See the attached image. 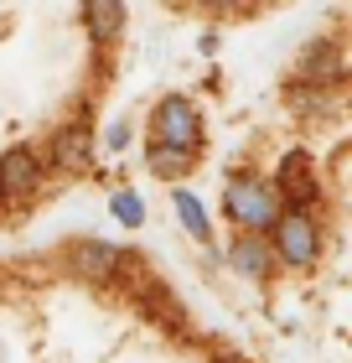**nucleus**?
Returning <instances> with one entry per match:
<instances>
[{"label": "nucleus", "instance_id": "nucleus-1", "mask_svg": "<svg viewBox=\"0 0 352 363\" xmlns=\"http://www.w3.org/2000/svg\"><path fill=\"white\" fill-rule=\"evenodd\" d=\"M223 213H228V223L239 228V234H270L275 218H280V197L270 187V177H259V172H228L223 177Z\"/></svg>", "mask_w": 352, "mask_h": 363}, {"label": "nucleus", "instance_id": "nucleus-2", "mask_svg": "<svg viewBox=\"0 0 352 363\" xmlns=\"http://www.w3.org/2000/svg\"><path fill=\"white\" fill-rule=\"evenodd\" d=\"M264 239H270L275 270H316L322 259V218L306 208H285Z\"/></svg>", "mask_w": 352, "mask_h": 363}, {"label": "nucleus", "instance_id": "nucleus-3", "mask_svg": "<svg viewBox=\"0 0 352 363\" xmlns=\"http://www.w3.org/2000/svg\"><path fill=\"white\" fill-rule=\"evenodd\" d=\"M150 145H171V151H203V109L187 94H166L150 109Z\"/></svg>", "mask_w": 352, "mask_h": 363}, {"label": "nucleus", "instance_id": "nucleus-4", "mask_svg": "<svg viewBox=\"0 0 352 363\" xmlns=\"http://www.w3.org/2000/svg\"><path fill=\"white\" fill-rule=\"evenodd\" d=\"M270 187L280 197V208H306L316 213V203H322V177H316V156L306 151V145H295V151L280 156V167L270 177Z\"/></svg>", "mask_w": 352, "mask_h": 363}, {"label": "nucleus", "instance_id": "nucleus-5", "mask_svg": "<svg viewBox=\"0 0 352 363\" xmlns=\"http://www.w3.org/2000/svg\"><path fill=\"white\" fill-rule=\"evenodd\" d=\"M130 250H120V244L109 239H73L68 250H62V265H68L73 275L93 280V286H109V280H120Z\"/></svg>", "mask_w": 352, "mask_h": 363}, {"label": "nucleus", "instance_id": "nucleus-6", "mask_svg": "<svg viewBox=\"0 0 352 363\" xmlns=\"http://www.w3.org/2000/svg\"><path fill=\"white\" fill-rule=\"evenodd\" d=\"M42 182H47V167H42L37 145H11V151H0V197H6V203L31 197Z\"/></svg>", "mask_w": 352, "mask_h": 363}, {"label": "nucleus", "instance_id": "nucleus-7", "mask_svg": "<svg viewBox=\"0 0 352 363\" xmlns=\"http://www.w3.org/2000/svg\"><path fill=\"white\" fill-rule=\"evenodd\" d=\"M47 161H52V172H89V161H93V125L78 120V125L52 130ZM47 161H42V167H47Z\"/></svg>", "mask_w": 352, "mask_h": 363}, {"label": "nucleus", "instance_id": "nucleus-8", "mask_svg": "<svg viewBox=\"0 0 352 363\" xmlns=\"http://www.w3.org/2000/svg\"><path fill=\"white\" fill-rule=\"evenodd\" d=\"M228 270H239L244 280H254V286H264V280L275 275V255H270V239H259V234H233V239H228Z\"/></svg>", "mask_w": 352, "mask_h": 363}, {"label": "nucleus", "instance_id": "nucleus-9", "mask_svg": "<svg viewBox=\"0 0 352 363\" xmlns=\"http://www.w3.org/2000/svg\"><path fill=\"white\" fill-rule=\"evenodd\" d=\"M125 21H130V11L114 6V0H93V6H83V31H89L93 47H114L125 37Z\"/></svg>", "mask_w": 352, "mask_h": 363}, {"label": "nucleus", "instance_id": "nucleus-10", "mask_svg": "<svg viewBox=\"0 0 352 363\" xmlns=\"http://www.w3.org/2000/svg\"><path fill=\"white\" fill-rule=\"evenodd\" d=\"M171 208H176V218H181V228L197 239V244H212V218H208V208L197 203V192H187V187H171Z\"/></svg>", "mask_w": 352, "mask_h": 363}, {"label": "nucleus", "instance_id": "nucleus-11", "mask_svg": "<svg viewBox=\"0 0 352 363\" xmlns=\"http://www.w3.org/2000/svg\"><path fill=\"white\" fill-rule=\"evenodd\" d=\"M192 161H197V151H171V145H145V167L156 172L161 182H171V187H176V182L192 172Z\"/></svg>", "mask_w": 352, "mask_h": 363}, {"label": "nucleus", "instance_id": "nucleus-12", "mask_svg": "<svg viewBox=\"0 0 352 363\" xmlns=\"http://www.w3.org/2000/svg\"><path fill=\"white\" fill-rule=\"evenodd\" d=\"M109 213H114L125 228H140V223H145V203H140L135 187H114V192H109Z\"/></svg>", "mask_w": 352, "mask_h": 363}, {"label": "nucleus", "instance_id": "nucleus-13", "mask_svg": "<svg viewBox=\"0 0 352 363\" xmlns=\"http://www.w3.org/2000/svg\"><path fill=\"white\" fill-rule=\"evenodd\" d=\"M130 145V120H114L109 125V151H125Z\"/></svg>", "mask_w": 352, "mask_h": 363}]
</instances>
